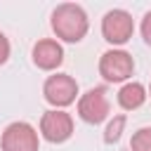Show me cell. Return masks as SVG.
Listing matches in <instances>:
<instances>
[{
	"mask_svg": "<svg viewBox=\"0 0 151 151\" xmlns=\"http://www.w3.org/2000/svg\"><path fill=\"white\" fill-rule=\"evenodd\" d=\"M87 28H90V21L80 5L64 2L52 12V31L57 33V38H61L66 42H80L85 38Z\"/></svg>",
	"mask_w": 151,
	"mask_h": 151,
	"instance_id": "obj_1",
	"label": "cell"
},
{
	"mask_svg": "<svg viewBox=\"0 0 151 151\" xmlns=\"http://www.w3.org/2000/svg\"><path fill=\"white\" fill-rule=\"evenodd\" d=\"M42 94H45L47 104H52L57 109H64V106H68V104L76 101V97H78V83L71 76H66V73H54V76H50L45 80Z\"/></svg>",
	"mask_w": 151,
	"mask_h": 151,
	"instance_id": "obj_2",
	"label": "cell"
},
{
	"mask_svg": "<svg viewBox=\"0 0 151 151\" xmlns=\"http://www.w3.org/2000/svg\"><path fill=\"white\" fill-rule=\"evenodd\" d=\"M134 33V21L125 9H111L101 19V35L111 45H125Z\"/></svg>",
	"mask_w": 151,
	"mask_h": 151,
	"instance_id": "obj_3",
	"label": "cell"
},
{
	"mask_svg": "<svg viewBox=\"0 0 151 151\" xmlns=\"http://www.w3.org/2000/svg\"><path fill=\"white\" fill-rule=\"evenodd\" d=\"M2 151H38V132L33 125L17 120L9 123L2 132V142H0Z\"/></svg>",
	"mask_w": 151,
	"mask_h": 151,
	"instance_id": "obj_4",
	"label": "cell"
},
{
	"mask_svg": "<svg viewBox=\"0 0 151 151\" xmlns=\"http://www.w3.org/2000/svg\"><path fill=\"white\" fill-rule=\"evenodd\" d=\"M132 71H134V61L125 50H109L99 59V73L109 83H123L132 76Z\"/></svg>",
	"mask_w": 151,
	"mask_h": 151,
	"instance_id": "obj_5",
	"label": "cell"
},
{
	"mask_svg": "<svg viewBox=\"0 0 151 151\" xmlns=\"http://www.w3.org/2000/svg\"><path fill=\"white\" fill-rule=\"evenodd\" d=\"M40 132H42V137L47 142L61 144V142H66L73 134V118L66 111H61V109L45 111L42 118H40Z\"/></svg>",
	"mask_w": 151,
	"mask_h": 151,
	"instance_id": "obj_6",
	"label": "cell"
},
{
	"mask_svg": "<svg viewBox=\"0 0 151 151\" xmlns=\"http://www.w3.org/2000/svg\"><path fill=\"white\" fill-rule=\"evenodd\" d=\"M78 116L90 123L97 125L109 116V99H106V90L104 87H92L87 90L80 99H78Z\"/></svg>",
	"mask_w": 151,
	"mask_h": 151,
	"instance_id": "obj_7",
	"label": "cell"
},
{
	"mask_svg": "<svg viewBox=\"0 0 151 151\" xmlns=\"http://www.w3.org/2000/svg\"><path fill=\"white\" fill-rule=\"evenodd\" d=\"M64 61V50L57 40L52 38H45V40H38L33 45V64L42 71H52L57 66H61Z\"/></svg>",
	"mask_w": 151,
	"mask_h": 151,
	"instance_id": "obj_8",
	"label": "cell"
},
{
	"mask_svg": "<svg viewBox=\"0 0 151 151\" xmlns=\"http://www.w3.org/2000/svg\"><path fill=\"white\" fill-rule=\"evenodd\" d=\"M144 101H146V87H144L142 83H127V85H123L120 92H118V104H120L125 111L139 109Z\"/></svg>",
	"mask_w": 151,
	"mask_h": 151,
	"instance_id": "obj_9",
	"label": "cell"
},
{
	"mask_svg": "<svg viewBox=\"0 0 151 151\" xmlns=\"http://www.w3.org/2000/svg\"><path fill=\"white\" fill-rule=\"evenodd\" d=\"M130 149H132V151H151V127L137 130V132L132 134Z\"/></svg>",
	"mask_w": 151,
	"mask_h": 151,
	"instance_id": "obj_10",
	"label": "cell"
},
{
	"mask_svg": "<svg viewBox=\"0 0 151 151\" xmlns=\"http://www.w3.org/2000/svg\"><path fill=\"white\" fill-rule=\"evenodd\" d=\"M123 125H125V116H116V118L109 123L106 132H104V142H106V144L118 142V139H120V132H123Z\"/></svg>",
	"mask_w": 151,
	"mask_h": 151,
	"instance_id": "obj_11",
	"label": "cell"
},
{
	"mask_svg": "<svg viewBox=\"0 0 151 151\" xmlns=\"http://www.w3.org/2000/svg\"><path fill=\"white\" fill-rule=\"evenodd\" d=\"M142 38L146 45H151V12H146L142 19Z\"/></svg>",
	"mask_w": 151,
	"mask_h": 151,
	"instance_id": "obj_12",
	"label": "cell"
},
{
	"mask_svg": "<svg viewBox=\"0 0 151 151\" xmlns=\"http://www.w3.org/2000/svg\"><path fill=\"white\" fill-rule=\"evenodd\" d=\"M7 59H9V40H7V35L0 31V66H2Z\"/></svg>",
	"mask_w": 151,
	"mask_h": 151,
	"instance_id": "obj_13",
	"label": "cell"
},
{
	"mask_svg": "<svg viewBox=\"0 0 151 151\" xmlns=\"http://www.w3.org/2000/svg\"><path fill=\"white\" fill-rule=\"evenodd\" d=\"M149 94H151V87H149Z\"/></svg>",
	"mask_w": 151,
	"mask_h": 151,
	"instance_id": "obj_14",
	"label": "cell"
}]
</instances>
